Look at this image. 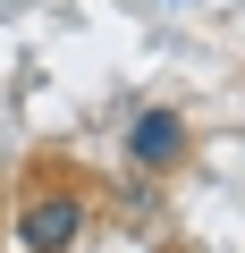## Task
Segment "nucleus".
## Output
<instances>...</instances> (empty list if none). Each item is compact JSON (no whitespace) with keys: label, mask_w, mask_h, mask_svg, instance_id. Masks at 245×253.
Listing matches in <instances>:
<instances>
[{"label":"nucleus","mask_w":245,"mask_h":253,"mask_svg":"<svg viewBox=\"0 0 245 253\" xmlns=\"http://www.w3.org/2000/svg\"><path fill=\"white\" fill-rule=\"evenodd\" d=\"M85 194L76 186H43V194H26V211H17V245L26 253H68L76 236H85Z\"/></svg>","instance_id":"nucleus-2"},{"label":"nucleus","mask_w":245,"mask_h":253,"mask_svg":"<svg viewBox=\"0 0 245 253\" xmlns=\"http://www.w3.org/2000/svg\"><path fill=\"white\" fill-rule=\"evenodd\" d=\"M186 152H195L186 110H169V101L136 110V126H127V169L136 177H169V169H186Z\"/></svg>","instance_id":"nucleus-1"},{"label":"nucleus","mask_w":245,"mask_h":253,"mask_svg":"<svg viewBox=\"0 0 245 253\" xmlns=\"http://www.w3.org/2000/svg\"><path fill=\"white\" fill-rule=\"evenodd\" d=\"M118 203H127V219H144V203H152V177H136V169H127V194H118Z\"/></svg>","instance_id":"nucleus-3"}]
</instances>
